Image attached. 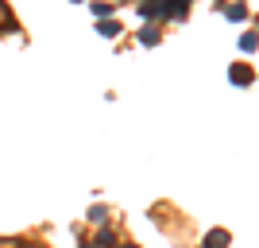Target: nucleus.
Listing matches in <instances>:
<instances>
[{"mask_svg": "<svg viewBox=\"0 0 259 248\" xmlns=\"http://www.w3.org/2000/svg\"><path fill=\"white\" fill-rule=\"evenodd\" d=\"M255 47H259V35L255 31H244V35H240V51H255Z\"/></svg>", "mask_w": 259, "mask_h": 248, "instance_id": "obj_3", "label": "nucleus"}, {"mask_svg": "<svg viewBox=\"0 0 259 248\" xmlns=\"http://www.w3.org/2000/svg\"><path fill=\"white\" fill-rule=\"evenodd\" d=\"M97 244H101V248H112V244H116V237H112V233H108V229H101V237H97Z\"/></svg>", "mask_w": 259, "mask_h": 248, "instance_id": "obj_5", "label": "nucleus"}, {"mask_svg": "<svg viewBox=\"0 0 259 248\" xmlns=\"http://www.w3.org/2000/svg\"><path fill=\"white\" fill-rule=\"evenodd\" d=\"M205 248H228V233L225 229H213V233L205 237Z\"/></svg>", "mask_w": 259, "mask_h": 248, "instance_id": "obj_2", "label": "nucleus"}, {"mask_svg": "<svg viewBox=\"0 0 259 248\" xmlns=\"http://www.w3.org/2000/svg\"><path fill=\"white\" fill-rule=\"evenodd\" d=\"M101 35H108V39H112V35H120V27H116V23H101Z\"/></svg>", "mask_w": 259, "mask_h": 248, "instance_id": "obj_8", "label": "nucleus"}, {"mask_svg": "<svg viewBox=\"0 0 259 248\" xmlns=\"http://www.w3.org/2000/svg\"><path fill=\"white\" fill-rule=\"evenodd\" d=\"M228 78H232L236 86H251V70H248V66H232V70H228Z\"/></svg>", "mask_w": 259, "mask_h": 248, "instance_id": "obj_1", "label": "nucleus"}, {"mask_svg": "<svg viewBox=\"0 0 259 248\" xmlns=\"http://www.w3.org/2000/svg\"><path fill=\"white\" fill-rule=\"evenodd\" d=\"M93 12H97V16H112V12H116V4H93Z\"/></svg>", "mask_w": 259, "mask_h": 248, "instance_id": "obj_7", "label": "nucleus"}, {"mask_svg": "<svg viewBox=\"0 0 259 248\" xmlns=\"http://www.w3.org/2000/svg\"><path fill=\"white\" fill-rule=\"evenodd\" d=\"M140 39H143V47H155V43H159V31H155V27H143Z\"/></svg>", "mask_w": 259, "mask_h": 248, "instance_id": "obj_4", "label": "nucleus"}, {"mask_svg": "<svg viewBox=\"0 0 259 248\" xmlns=\"http://www.w3.org/2000/svg\"><path fill=\"white\" fill-rule=\"evenodd\" d=\"M244 16H248V8H244V4H236V8H228V20H244Z\"/></svg>", "mask_w": 259, "mask_h": 248, "instance_id": "obj_6", "label": "nucleus"}, {"mask_svg": "<svg viewBox=\"0 0 259 248\" xmlns=\"http://www.w3.org/2000/svg\"><path fill=\"white\" fill-rule=\"evenodd\" d=\"M124 248H136V244H124Z\"/></svg>", "mask_w": 259, "mask_h": 248, "instance_id": "obj_9", "label": "nucleus"}]
</instances>
